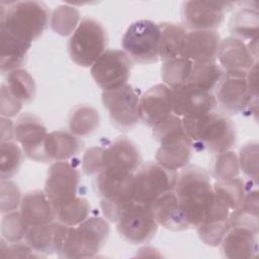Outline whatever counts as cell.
<instances>
[{
	"mask_svg": "<svg viewBox=\"0 0 259 259\" xmlns=\"http://www.w3.org/2000/svg\"><path fill=\"white\" fill-rule=\"evenodd\" d=\"M173 190L189 227L196 228L214 200L209 175L198 166L186 165L177 174Z\"/></svg>",
	"mask_w": 259,
	"mask_h": 259,
	"instance_id": "obj_1",
	"label": "cell"
},
{
	"mask_svg": "<svg viewBox=\"0 0 259 259\" xmlns=\"http://www.w3.org/2000/svg\"><path fill=\"white\" fill-rule=\"evenodd\" d=\"M183 127L197 151L219 154L229 151L236 143V126L225 114L209 111L197 116L182 117Z\"/></svg>",
	"mask_w": 259,
	"mask_h": 259,
	"instance_id": "obj_2",
	"label": "cell"
},
{
	"mask_svg": "<svg viewBox=\"0 0 259 259\" xmlns=\"http://www.w3.org/2000/svg\"><path fill=\"white\" fill-rule=\"evenodd\" d=\"M49 16V10L41 2H13L7 9L1 8L0 30L31 46L47 28Z\"/></svg>",
	"mask_w": 259,
	"mask_h": 259,
	"instance_id": "obj_3",
	"label": "cell"
},
{
	"mask_svg": "<svg viewBox=\"0 0 259 259\" xmlns=\"http://www.w3.org/2000/svg\"><path fill=\"white\" fill-rule=\"evenodd\" d=\"M154 138L160 143L156 152V162L172 169H182L191 158L192 144L182 123V118L174 113L153 126Z\"/></svg>",
	"mask_w": 259,
	"mask_h": 259,
	"instance_id": "obj_4",
	"label": "cell"
},
{
	"mask_svg": "<svg viewBox=\"0 0 259 259\" xmlns=\"http://www.w3.org/2000/svg\"><path fill=\"white\" fill-rule=\"evenodd\" d=\"M135 173L103 169L95 177V188L101 198L104 217L116 223L135 200Z\"/></svg>",
	"mask_w": 259,
	"mask_h": 259,
	"instance_id": "obj_5",
	"label": "cell"
},
{
	"mask_svg": "<svg viewBox=\"0 0 259 259\" xmlns=\"http://www.w3.org/2000/svg\"><path fill=\"white\" fill-rule=\"evenodd\" d=\"M109 236V226L99 217L87 218L75 227H68L62 250V258L94 257L104 246Z\"/></svg>",
	"mask_w": 259,
	"mask_h": 259,
	"instance_id": "obj_6",
	"label": "cell"
},
{
	"mask_svg": "<svg viewBox=\"0 0 259 259\" xmlns=\"http://www.w3.org/2000/svg\"><path fill=\"white\" fill-rule=\"evenodd\" d=\"M106 42L104 27L92 18H83L69 39L70 58L81 67H91L105 52Z\"/></svg>",
	"mask_w": 259,
	"mask_h": 259,
	"instance_id": "obj_7",
	"label": "cell"
},
{
	"mask_svg": "<svg viewBox=\"0 0 259 259\" xmlns=\"http://www.w3.org/2000/svg\"><path fill=\"white\" fill-rule=\"evenodd\" d=\"M177 174L176 170L166 168L157 162L141 164L134 174L135 200L152 205L161 195L174 189Z\"/></svg>",
	"mask_w": 259,
	"mask_h": 259,
	"instance_id": "obj_8",
	"label": "cell"
},
{
	"mask_svg": "<svg viewBox=\"0 0 259 259\" xmlns=\"http://www.w3.org/2000/svg\"><path fill=\"white\" fill-rule=\"evenodd\" d=\"M159 24L151 20L132 23L124 32L121 45L124 52L136 62L151 64L159 61Z\"/></svg>",
	"mask_w": 259,
	"mask_h": 259,
	"instance_id": "obj_9",
	"label": "cell"
},
{
	"mask_svg": "<svg viewBox=\"0 0 259 259\" xmlns=\"http://www.w3.org/2000/svg\"><path fill=\"white\" fill-rule=\"evenodd\" d=\"M120 238L133 245L150 242L158 230L152 205L135 201L116 222Z\"/></svg>",
	"mask_w": 259,
	"mask_h": 259,
	"instance_id": "obj_10",
	"label": "cell"
},
{
	"mask_svg": "<svg viewBox=\"0 0 259 259\" xmlns=\"http://www.w3.org/2000/svg\"><path fill=\"white\" fill-rule=\"evenodd\" d=\"M131 70L132 60L124 51L107 50L91 66L90 73L103 91H110L126 84Z\"/></svg>",
	"mask_w": 259,
	"mask_h": 259,
	"instance_id": "obj_11",
	"label": "cell"
},
{
	"mask_svg": "<svg viewBox=\"0 0 259 259\" xmlns=\"http://www.w3.org/2000/svg\"><path fill=\"white\" fill-rule=\"evenodd\" d=\"M214 91L218 104L228 114L242 112L257 101L249 91L247 71H225Z\"/></svg>",
	"mask_w": 259,
	"mask_h": 259,
	"instance_id": "obj_12",
	"label": "cell"
},
{
	"mask_svg": "<svg viewBox=\"0 0 259 259\" xmlns=\"http://www.w3.org/2000/svg\"><path fill=\"white\" fill-rule=\"evenodd\" d=\"M101 99L112 123L117 127L130 130L140 120V96L133 86L125 84L114 90L103 91Z\"/></svg>",
	"mask_w": 259,
	"mask_h": 259,
	"instance_id": "obj_13",
	"label": "cell"
},
{
	"mask_svg": "<svg viewBox=\"0 0 259 259\" xmlns=\"http://www.w3.org/2000/svg\"><path fill=\"white\" fill-rule=\"evenodd\" d=\"M233 5L226 1H186L181 9L184 27L190 30H215L222 25L226 11L231 10Z\"/></svg>",
	"mask_w": 259,
	"mask_h": 259,
	"instance_id": "obj_14",
	"label": "cell"
},
{
	"mask_svg": "<svg viewBox=\"0 0 259 259\" xmlns=\"http://www.w3.org/2000/svg\"><path fill=\"white\" fill-rule=\"evenodd\" d=\"M80 172L67 161H58L51 165L45 186V192L55 209L59 205L77 196Z\"/></svg>",
	"mask_w": 259,
	"mask_h": 259,
	"instance_id": "obj_15",
	"label": "cell"
},
{
	"mask_svg": "<svg viewBox=\"0 0 259 259\" xmlns=\"http://www.w3.org/2000/svg\"><path fill=\"white\" fill-rule=\"evenodd\" d=\"M48 136L47 127L42 121L30 113L21 114L14 123V139L21 145L24 154L36 162H50L45 141Z\"/></svg>",
	"mask_w": 259,
	"mask_h": 259,
	"instance_id": "obj_16",
	"label": "cell"
},
{
	"mask_svg": "<svg viewBox=\"0 0 259 259\" xmlns=\"http://www.w3.org/2000/svg\"><path fill=\"white\" fill-rule=\"evenodd\" d=\"M173 113L179 117L197 116L213 111L218 102L213 92L195 88L187 83L172 90Z\"/></svg>",
	"mask_w": 259,
	"mask_h": 259,
	"instance_id": "obj_17",
	"label": "cell"
},
{
	"mask_svg": "<svg viewBox=\"0 0 259 259\" xmlns=\"http://www.w3.org/2000/svg\"><path fill=\"white\" fill-rule=\"evenodd\" d=\"M173 113L172 90L165 84H157L140 98L139 116L149 126H154Z\"/></svg>",
	"mask_w": 259,
	"mask_h": 259,
	"instance_id": "obj_18",
	"label": "cell"
},
{
	"mask_svg": "<svg viewBox=\"0 0 259 259\" xmlns=\"http://www.w3.org/2000/svg\"><path fill=\"white\" fill-rule=\"evenodd\" d=\"M220 42L221 36L215 30H190L183 39L179 57L192 63L215 61Z\"/></svg>",
	"mask_w": 259,
	"mask_h": 259,
	"instance_id": "obj_19",
	"label": "cell"
},
{
	"mask_svg": "<svg viewBox=\"0 0 259 259\" xmlns=\"http://www.w3.org/2000/svg\"><path fill=\"white\" fill-rule=\"evenodd\" d=\"M68 226L60 222H52L49 224L29 227L25 235V243H27L34 252L39 255L60 254Z\"/></svg>",
	"mask_w": 259,
	"mask_h": 259,
	"instance_id": "obj_20",
	"label": "cell"
},
{
	"mask_svg": "<svg viewBox=\"0 0 259 259\" xmlns=\"http://www.w3.org/2000/svg\"><path fill=\"white\" fill-rule=\"evenodd\" d=\"M103 169L135 173L142 164V156L134 142L125 137H118L103 148Z\"/></svg>",
	"mask_w": 259,
	"mask_h": 259,
	"instance_id": "obj_21",
	"label": "cell"
},
{
	"mask_svg": "<svg viewBox=\"0 0 259 259\" xmlns=\"http://www.w3.org/2000/svg\"><path fill=\"white\" fill-rule=\"evenodd\" d=\"M230 210L223 201L214 197L211 208L196 227L198 237L204 244L211 247L221 245L225 235L230 230Z\"/></svg>",
	"mask_w": 259,
	"mask_h": 259,
	"instance_id": "obj_22",
	"label": "cell"
},
{
	"mask_svg": "<svg viewBox=\"0 0 259 259\" xmlns=\"http://www.w3.org/2000/svg\"><path fill=\"white\" fill-rule=\"evenodd\" d=\"M257 235L258 233L246 228H230L221 243L223 255L231 259L256 257L258 254Z\"/></svg>",
	"mask_w": 259,
	"mask_h": 259,
	"instance_id": "obj_23",
	"label": "cell"
},
{
	"mask_svg": "<svg viewBox=\"0 0 259 259\" xmlns=\"http://www.w3.org/2000/svg\"><path fill=\"white\" fill-rule=\"evenodd\" d=\"M217 59L224 71H248L257 63L247 45L233 36L221 40Z\"/></svg>",
	"mask_w": 259,
	"mask_h": 259,
	"instance_id": "obj_24",
	"label": "cell"
},
{
	"mask_svg": "<svg viewBox=\"0 0 259 259\" xmlns=\"http://www.w3.org/2000/svg\"><path fill=\"white\" fill-rule=\"evenodd\" d=\"M20 213L28 227L49 224L56 219L53 205L42 190H32L22 196Z\"/></svg>",
	"mask_w": 259,
	"mask_h": 259,
	"instance_id": "obj_25",
	"label": "cell"
},
{
	"mask_svg": "<svg viewBox=\"0 0 259 259\" xmlns=\"http://www.w3.org/2000/svg\"><path fill=\"white\" fill-rule=\"evenodd\" d=\"M152 208L158 225L171 231H184L190 228L180 209L174 190L157 198Z\"/></svg>",
	"mask_w": 259,
	"mask_h": 259,
	"instance_id": "obj_26",
	"label": "cell"
},
{
	"mask_svg": "<svg viewBox=\"0 0 259 259\" xmlns=\"http://www.w3.org/2000/svg\"><path fill=\"white\" fill-rule=\"evenodd\" d=\"M82 149V142L72 133L55 131L49 133L45 141L46 154L51 161H66L77 155Z\"/></svg>",
	"mask_w": 259,
	"mask_h": 259,
	"instance_id": "obj_27",
	"label": "cell"
},
{
	"mask_svg": "<svg viewBox=\"0 0 259 259\" xmlns=\"http://www.w3.org/2000/svg\"><path fill=\"white\" fill-rule=\"evenodd\" d=\"M160 28L159 60L169 61L179 57L183 39L187 33L186 28L179 23H158Z\"/></svg>",
	"mask_w": 259,
	"mask_h": 259,
	"instance_id": "obj_28",
	"label": "cell"
},
{
	"mask_svg": "<svg viewBox=\"0 0 259 259\" xmlns=\"http://www.w3.org/2000/svg\"><path fill=\"white\" fill-rule=\"evenodd\" d=\"M1 32V50H0V69L1 72L8 73L12 70L19 69L23 64L26 54L30 48L19 39L4 30Z\"/></svg>",
	"mask_w": 259,
	"mask_h": 259,
	"instance_id": "obj_29",
	"label": "cell"
},
{
	"mask_svg": "<svg viewBox=\"0 0 259 259\" xmlns=\"http://www.w3.org/2000/svg\"><path fill=\"white\" fill-rule=\"evenodd\" d=\"M259 13L256 8L244 7L237 10L229 21L231 36L242 41L258 37Z\"/></svg>",
	"mask_w": 259,
	"mask_h": 259,
	"instance_id": "obj_30",
	"label": "cell"
},
{
	"mask_svg": "<svg viewBox=\"0 0 259 259\" xmlns=\"http://www.w3.org/2000/svg\"><path fill=\"white\" fill-rule=\"evenodd\" d=\"M224 72V69L215 61L193 63L186 83L195 88L213 92Z\"/></svg>",
	"mask_w": 259,
	"mask_h": 259,
	"instance_id": "obj_31",
	"label": "cell"
},
{
	"mask_svg": "<svg viewBox=\"0 0 259 259\" xmlns=\"http://www.w3.org/2000/svg\"><path fill=\"white\" fill-rule=\"evenodd\" d=\"M212 188L214 197L223 201L232 210L242 204L247 191L245 182L239 177L228 180H218L212 185Z\"/></svg>",
	"mask_w": 259,
	"mask_h": 259,
	"instance_id": "obj_32",
	"label": "cell"
},
{
	"mask_svg": "<svg viewBox=\"0 0 259 259\" xmlns=\"http://www.w3.org/2000/svg\"><path fill=\"white\" fill-rule=\"evenodd\" d=\"M54 211L58 222L68 227H75L88 218L90 204L87 199L75 196L71 200L56 207Z\"/></svg>",
	"mask_w": 259,
	"mask_h": 259,
	"instance_id": "obj_33",
	"label": "cell"
},
{
	"mask_svg": "<svg viewBox=\"0 0 259 259\" xmlns=\"http://www.w3.org/2000/svg\"><path fill=\"white\" fill-rule=\"evenodd\" d=\"M4 84L22 103L30 102L35 96L34 80L26 70L15 69L8 72Z\"/></svg>",
	"mask_w": 259,
	"mask_h": 259,
	"instance_id": "obj_34",
	"label": "cell"
},
{
	"mask_svg": "<svg viewBox=\"0 0 259 259\" xmlns=\"http://www.w3.org/2000/svg\"><path fill=\"white\" fill-rule=\"evenodd\" d=\"M193 63L185 58L177 57L164 62L161 73L164 84L171 90L186 83L191 72Z\"/></svg>",
	"mask_w": 259,
	"mask_h": 259,
	"instance_id": "obj_35",
	"label": "cell"
},
{
	"mask_svg": "<svg viewBox=\"0 0 259 259\" xmlns=\"http://www.w3.org/2000/svg\"><path fill=\"white\" fill-rule=\"evenodd\" d=\"M51 27L60 35L73 34L80 23L79 11L69 5L58 6L51 15Z\"/></svg>",
	"mask_w": 259,
	"mask_h": 259,
	"instance_id": "obj_36",
	"label": "cell"
},
{
	"mask_svg": "<svg viewBox=\"0 0 259 259\" xmlns=\"http://www.w3.org/2000/svg\"><path fill=\"white\" fill-rule=\"evenodd\" d=\"M99 124V114L91 106H80L71 115L69 126L75 136H87Z\"/></svg>",
	"mask_w": 259,
	"mask_h": 259,
	"instance_id": "obj_37",
	"label": "cell"
},
{
	"mask_svg": "<svg viewBox=\"0 0 259 259\" xmlns=\"http://www.w3.org/2000/svg\"><path fill=\"white\" fill-rule=\"evenodd\" d=\"M23 150L14 142L1 143L0 156V177L1 180L11 178L19 169L23 160Z\"/></svg>",
	"mask_w": 259,
	"mask_h": 259,
	"instance_id": "obj_38",
	"label": "cell"
},
{
	"mask_svg": "<svg viewBox=\"0 0 259 259\" xmlns=\"http://www.w3.org/2000/svg\"><path fill=\"white\" fill-rule=\"evenodd\" d=\"M240 164L238 155L233 151H226L217 154L213 166L212 177L217 180H228L238 177Z\"/></svg>",
	"mask_w": 259,
	"mask_h": 259,
	"instance_id": "obj_39",
	"label": "cell"
},
{
	"mask_svg": "<svg viewBox=\"0 0 259 259\" xmlns=\"http://www.w3.org/2000/svg\"><path fill=\"white\" fill-rule=\"evenodd\" d=\"M28 226L23 221L21 213L18 211L6 212L1 221L2 238L8 243H15L25 238Z\"/></svg>",
	"mask_w": 259,
	"mask_h": 259,
	"instance_id": "obj_40",
	"label": "cell"
},
{
	"mask_svg": "<svg viewBox=\"0 0 259 259\" xmlns=\"http://www.w3.org/2000/svg\"><path fill=\"white\" fill-rule=\"evenodd\" d=\"M240 169L243 173L257 183L258 180V143L250 142L244 145L238 156Z\"/></svg>",
	"mask_w": 259,
	"mask_h": 259,
	"instance_id": "obj_41",
	"label": "cell"
},
{
	"mask_svg": "<svg viewBox=\"0 0 259 259\" xmlns=\"http://www.w3.org/2000/svg\"><path fill=\"white\" fill-rule=\"evenodd\" d=\"M0 189L1 212L4 213L15 210L21 202V195L17 185L14 182L9 181L8 179L1 180Z\"/></svg>",
	"mask_w": 259,
	"mask_h": 259,
	"instance_id": "obj_42",
	"label": "cell"
},
{
	"mask_svg": "<svg viewBox=\"0 0 259 259\" xmlns=\"http://www.w3.org/2000/svg\"><path fill=\"white\" fill-rule=\"evenodd\" d=\"M229 225H230V228L241 227V228L249 229L255 233H258L259 231L258 213L249 211L239 206L238 208L230 212Z\"/></svg>",
	"mask_w": 259,
	"mask_h": 259,
	"instance_id": "obj_43",
	"label": "cell"
},
{
	"mask_svg": "<svg viewBox=\"0 0 259 259\" xmlns=\"http://www.w3.org/2000/svg\"><path fill=\"white\" fill-rule=\"evenodd\" d=\"M104 168L103 148L92 147L88 149L82 160V169L87 175H97Z\"/></svg>",
	"mask_w": 259,
	"mask_h": 259,
	"instance_id": "obj_44",
	"label": "cell"
},
{
	"mask_svg": "<svg viewBox=\"0 0 259 259\" xmlns=\"http://www.w3.org/2000/svg\"><path fill=\"white\" fill-rule=\"evenodd\" d=\"M22 104L23 103L20 100L11 94L6 85L3 83L1 85V115L5 117L15 116L21 110Z\"/></svg>",
	"mask_w": 259,
	"mask_h": 259,
	"instance_id": "obj_45",
	"label": "cell"
},
{
	"mask_svg": "<svg viewBox=\"0 0 259 259\" xmlns=\"http://www.w3.org/2000/svg\"><path fill=\"white\" fill-rule=\"evenodd\" d=\"M1 251L2 255L1 257H11V258H17V257H33L38 256L34 255L33 253H36L32 250V248L26 243L22 242H15L11 243L9 245L5 244V240L1 239Z\"/></svg>",
	"mask_w": 259,
	"mask_h": 259,
	"instance_id": "obj_46",
	"label": "cell"
},
{
	"mask_svg": "<svg viewBox=\"0 0 259 259\" xmlns=\"http://www.w3.org/2000/svg\"><path fill=\"white\" fill-rule=\"evenodd\" d=\"M14 138V124L9 117H1V143Z\"/></svg>",
	"mask_w": 259,
	"mask_h": 259,
	"instance_id": "obj_47",
	"label": "cell"
},
{
	"mask_svg": "<svg viewBox=\"0 0 259 259\" xmlns=\"http://www.w3.org/2000/svg\"><path fill=\"white\" fill-rule=\"evenodd\" d=\"M247 84L251 95L254 98H257V63L247 71Z\"/></svg>",
	"mask_w": 259,
	"mask_h": 259,
	"instance_id": "obj_48",
	"label": "cell"
}]
</instances>
